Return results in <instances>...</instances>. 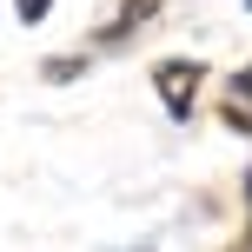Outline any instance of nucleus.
<instances>
[{
  "instance_id": "obj_3",
  "label": "nucleus",
  "mask_w": 252,
  "mask_h": 252,
  "mask_svg": "<svg viewBox=\"0 0 252 252\" xmlns=\"http://www.w3.org/2000/svg\"><path fill=\"white\" fill-rule=\"evenodd\" d=\"M246 199H252V173H246Z\"/></svg>"
},
{
  "instance_id": "obj_1",
  "label": "nucleus",
  "mask_w": 252,
  "mask_h": 252,
  "mask_svg": "<svg viewBox=\"0 0 252 252\" xmlns=\"http://www.w3.org/2000/svg\"><path fill=\"white\" fill-rule=\"evenodd\" d=\"M153 87H159L166 113L186 120V113H192V93H199V60H166L159 73H153Z\"/></svg>"
},
{
  "instance_id": "obj_2",
  "label": "nucleus",
  "mask_w": 252,
  "mask_h": 252,
  "mask_svg": "<svg viewBox=\"0 0 252 252\" xmlns=\"http://www.w3.org/2000/svg\"><path fill=\"white\" fill-rule=\"evenodd\" d=\"M13 7H20V20L33 27V20H47V7H53V0H13Z\"/></svg>"
}]
</instances>
